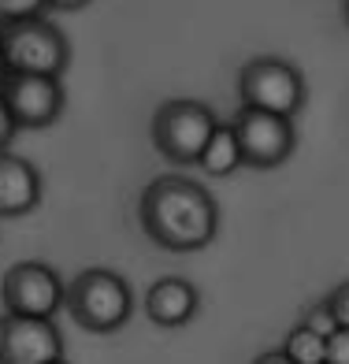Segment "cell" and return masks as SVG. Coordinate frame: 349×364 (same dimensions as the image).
I'll return each instance as SVG.
<instances>
[{
	"mask_svg": "<svg viewBox=\"0 0 349 364\" xmlns=\"http://www.w3.org/2000/svg\"><path fill=\"white\" fill-rule=\"evenodd\" d=\"M0 41H4V63L8 75H41V78H60L71 63V45L63 38V30L48 19L15 23L0 30Z\"/></svg>",
	"mask_w": 349,
	"mask_h": 364,
	"instance_id": "cell-3",
	"label": "cell"
},
{
	"mask_svg": "<svg viewBox=\"0 0 349 364\" xmlns=\"http://www.w3.org/2000/svg\"><path fill=\"white\" fill-rule=\"evenodd\" d=\"M48 8L53 4H45V0H0V30L15 26V23H26V19H38Z\"/></svg>",
	"mask_w": 349,
	"mask_h": 364,
	"instance_id": "cell-14",
	"label": "cell"
},
{
	"mask_svg": "<svg viewBox=\"0 0 349 364\" xmlns=\"http://www.w3.org/2000/svg\"><path fill=\"white\" fill-rule=\"evenodd\" d=\"M282 353L294 364H327V338H320L305 323H297L286 335V342H282Z\"/></svg>",
	"mask_w": 349,
	"mask_h": 364,
	"instance_id": "cell-13",
	"label": "cell"
},
{
	"mask_svg": "<svg viewBox=\"0 0 349 364\" xmlns=\"http://www.w3.org/2000/svg\"><path fill=\"white\" fill-rule=\"evenodd\" d=\"M4 75H8V63H4V41H0V82H4Z\"/></svg>",
	"mask_w": 349,
	"mask_h": 364,
	"instance_id": "cell-20",
	"label": "cell"
},
{
	"mask_svg": "<svg viewBox=\"0 0 349 364\" xmlns=\"http://www.w3.org/2000/svg\"><path fill=\"white\" fill-rule=\"evenodd\" d=\"M138 223L160 250L197 253L220 230V205L201 182L186 175H160L138 197Z\"/></svg>",
	"mask_w": 349,
	"mask_h": 364,
	"instance_id": "cell-1",
	"label": "cell"
},
{
	"mask_svg": "<svg viewBox=\"0 0 349 364\" xmlns=\"http://www.w3.org/2000/svg\"><path fill=\"white\" fill-rule=\"evenodd\" d=\"M230 130H235V138H238L242 164H249V168H257V171H268V168L286 164L294 145H297L294 119L253 112V108H242L235 119H230Z\"/></svg>",
	"mask_w": 349,
	"mask_h": 364,
	"instance_id": "cell-7",
	"label": "cell"
},
{
	"mask_svg": "<svg viewBox=\"0 0 349 364\" xmlns=\"http://www.w3.org/2000/svg\"><path fill=\"white\" fill-rule=\"evenodd\" d=\"M327 305H331V312H335L338 327H349V283L335 287V294L327 297Z\"/></svg>",
	"mask_w": 349,
	"mask_h": 364,
	"instance_id": "cell-17",
	"label": "cell"
},
{
	"mask_svg": "<svg viewBox=\"0 0 349 364\" xmlns=\"http://www.w3.org/2000/svg\"><path fill=\"white\" fill-rule=\"evenodd\" d=\"M41 201V175L26 156L0 153V220L26 216Z\"/></svg>",
	"mask_w": 349,
	"mask_h": 364,
	"instance_id": "cell-11",
	"label": "cell"
},
{
	"mask_svg": "<svg viewBox=\"0 0 349 364\" xmlns=\"http://www.w3.org/2000/svg\"><path fill=\"white\" fill-rule=\"evenodd\" d=\"M53 364H68V360H53Z\"/></svg>",
	"mask_w": 349,
	"mask_h": 364,
	"instance_id": "cell-22",
	"label": "cell"
},
{
	"mask_svg": "<svg viewBox=\"0 0 349 364\" xmlns=\"http://www.w3.org/2000/svg\"><path fill=\"white\" fill-rule=\"evenodd\" d=\"M342 11H345V23H349V0H345V4H342Z\"/></svg>",
	"mask_w": 349,
	"mask_h": 364,
	"instance_id": "cell-21",
	"label": "cell"
},
{
	"mask_svg": "<svg viewBox=\"0 0 349 364\" xmlns=\"http://www.w3.org/2000/svg\"><path fill=\"white\" fill-rule=\"evenodd\" d=\"M0 297L11 316H30V320H56V312L63 305V290L60 272L45 260H19L4 272L0 283Z\"/></svg>",
	"mask_w": 349,
	"mask_h": 364,
	"instance_id": "cell-6",
	"label": "cell"
},
{
	"mask_svg": "<svg viewBox=\"0 0 349 364\" xmlns=\"http://www.w3.org/2000/svg\"><path fill=\"white\" fill-rule=\"evenodd\" d=\"M15 119H11V112H8V105H4V97H0V153H8V145L15 141Z\"/></svg>",
	"mask_w": 349,
	"mask_h": 364,
	"instance_id": "cell-18",
	"label": "cell"
},
{
	"mask_svg": "<svg viewBox=\"0 0 349 364\" xmlns=\"http://www.w3.org/2000/svg\"><path fill=\"white\" fill-rule=\"evenodd\" d=\"M253 364H294L286 353H282V350H272V353H260Z\"/></svg>",
	"mask_w": 349,
	"mask_h": 364,
	"instance_id": "cell-19",
	"label": "cell"
},
{
	"mask_svg": "<svg viewBox=\"0 0 349 364\" xmlns=\"http://www.w3.org/2000/svg\"><path fill=\"white\" fill-rule=\"evenodd\" d=\"M63 360V335L56 320L0 316V364H53Z\"/></svg>",
	"mask_w": 349,
	"mask_h": 364,
	"instance_id": "cell-9",
	"label": "cell"
},
{
	"mask_svg": "<svg viewBox=\"0 0 349 364\" xmlns=\"http://www.w3.org/2000/svg\"><path fill=\"white\" fill-rule=\"evenodd\" d=\"M0 97L11 112L19 130H45L60 119L63 112V82L60 78H41V75H4Z\"/></svg>",
	"mask_w": 349,
	"mask_h": 364,
	"instance_id": "cell-8",
	"label": "cell"
},
{
	"mask_svg": "<svg viewBox=\"0 0 349 364\" xmlns=\"http://www.w3.org/2000/svg\"><path fill=\"white\" fill-rule=\"evenodd\" d=\"M308 331H316L320 338H331L338 331V320H335V312H331V305L327 301H320V305H312L308 312H305V320H301Z\"/></svg>",
	"mask_w": 349,
	"mask_h": 364,
	"instance_id": "cell-15",
	"label": "cell"
},
{
	"mask_svg": "<svg viewBox=\"0 0 349 364\" xmlns=\"http://www.w3.org/2000/svg\"><path fill=\"white\" fill-rule=\"evenodd\" d=\"M197 305H201V294H197V287L182 275H163L145 290V316L156 327L190 323L197 316Z\"/></svg>",
	"mask_w": 349,
	"mask_h": 364,
	"instance_id": "cell-10",
	"label": "cell"
},
{
	"mask_svg": "<svg viewBox=\"0 0 349 364\" xmlns=\"http://www.w3.org/2000/svg\"><path fill=\"white\" fill-rule=\"evenodd\" d=\"M327 364H349V327H338L327 338Z\"/></svg>",
	"mask_w": 349,
	"mask_h": 364,
	"instance_id": "cell-16",
	"label": "cell"
},
{
	"mask_svg": "<svg viewBox=\"0 0 349 364\" xmlns=\"http://www.w3.org/2000/svg\"><path fill=\"white\" fill-rule=\"evenodd\" d=\"M238 93H242V108L253 112H268L294 119L305 108V78L282 56H253L238 71Z\"/></svg>",
	"mask_w": 349,
	"mask_h": 364,
	"instance_id": "cell-4",
	"label": "cell"
},
{
	"mask_svg": "<svg viewBox=\"0 0 349 364\" xmlns=\"http://www.w3.org/2000/svg\"><path fill=\"white\" fill-rule=\"evenodd\" d=\"M63 305L71 309V316L78 327L93 331V335H112L119 331L130 312H134V294H130L127 279L112 268H86L75 275V283L68 287Z\"/></svg>",
	"mask_w": 349,
	"mask_h": 364,
	"instance_id": "cell-2",
	"label": "cell"
},
{
	"mask_svg": "<svg viewBox=\"0 0 349 364\" xmlns=\"http://www.w3.org/2000/svg\"><path fill=\"white\" fill-rule=\"evenodd\" d=\"M215 115L208 105L178 97V101H163L153 115V145L163 160L175 164H197L205 153L208 138L215 134Z\"/></svg>",
	"mask_w": 349,
	"mask_h": 364,
	"instance_id": "cell-5",
	"label": "cell"
},
{
	"mask_svg": "<svg viewBox=\"0 0 349 364\" xmlns=\"http://www.w3.org/2000/svg\"><path fill=\"white\" fill-rule=\"evenodd\" d=\"M197 164H201L205 175H212V178H227L230 171L242 168V149H238V138H235V130H230V123L215 127V134L208 138Z\"/></svg>",
	"mask_w": 349,
	"mask_h": 364,
	"instance_id": "cell-12",
	"label": "cell"
}]
</instances>
